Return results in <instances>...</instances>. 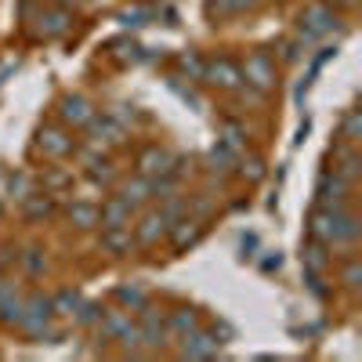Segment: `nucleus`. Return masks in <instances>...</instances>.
Instances as JSON below:
<instances>
[{
    "mask_svg": "<svg viewBox=\"0 0 362 362\" xmlns=\"http://www.w3.org/2000/svg\"><path fill=\"white\" fill-rule=\"evenodd\" d=\"M305 264H308V272H322V268L329 264V257H326V243H319V239H315V243L305 250Z\"/></svg>",
    "mask_w": 362,
    "mask_h": 362,
    "instance_id": "obj_20",
    "label": "nucleus"
},
{
    "mask_svg": "<svg viewBox=\"0 0 362 362\" xmlns=\"http://www.w3.org/2000/svg\"><path fill=\"white\" fill-rule=\"evenodd\" d=\"M102 243H105L112 254L131 250V228H102Z\"/></svg>",
    "mask_w": 362,
    "mask_h": 362,
    "instance_id": "obj_18",
    "label": "nucleus"
},
{
    "mask_svg": "<svg viewBox=\"0 0 362 362\" xmlns=\"http://www.w3.org/2000/svg\"><path fill=\"white\" fill-rule=\"evenodd\" d=\"M131 214H134V206L116 196L105 206H98V225L102 228H131Z\"/></svg>",
    "mask_w": 362,
    "mask_h": 362,
    "instance_id": "obj_10",
    "label": "nucleus"
},
{
    "mask_svg": "<svg viewBox=\"0 0 362 362\" xmlns=\"http://www.w3.org/2000/svg\"><path fill=\"white\" fill-rule=\"evenodd\" d=\"M51 319H54V308H51V297L44 293H29L22 297V315H18V329L33 337H51Z\"/></svg>",
    "mask_w": 362,
    "mask_h": 362,
    "instance_id": "obj_2",
    "label": "nucleus"
},
{
    "mask_svg": "<svg viewBox=\"0 0 362 362\" xmlns=\"http://www.w3.org/2000/svg\"><path fill=\"white\" fill-rule=\"evenodd\" d=\"M210 87L218 90H235L239 83H243V73H239V66L232 62V58H210V62H203V76Z\"/></svg>",
    "mask_w": 362,
    "mask_h": 362,
    "instance_id": "obj_5",
    "label": "nucleus"
},
{
    "mask_svg": "<svg viewBox=\"0 0 362 362\" xmlns=\"http://www.w3.org/2000/svg\"><path fill=\"white\" fill-rule=\"evenodd\" d=\"M312 235L319 239V243H355L358 235V225L351 214H344L341 206H322L319 214L312 218Z\"/></svg>",
    "mask_w": 362,
    "mask_h": 362,
    "instance_id": "obj_1",
    "label": "nucleus"
},
{
    "mask_svg": "<svg viewBox=\"0 0 362 362\" xmlns=\"http://www.w3.org/2000/svg\"><path fill=\"white\" fill-rule=\"evenodd\" d=\"M344 283H348V286L358 283V261H348V264H344Z\"/></svg>",
    "mask_w": 362,
    "mask_h": 362,
    "instance_id": "obj_27",
    "label": "nucleus"
},
{
    "mask_svg": "<svg viewBox=\"0 0 362 362\" xmlns=\"http://www.w3.org/2000/svg\"><path fill=\"white\" fill-rule=\"evenodd\" d=\"M177 66H181V69H185V73H192L196 80L203 76V62H199V58H196L192 51H189V54H181V58H177Z\"/></svg>",
    "mask_w": 362,
    "mask_h": 362,
    "instance_id": "obj_23",
    "label": "nucleus"
},
{
    "mask_svg": "<svg viewBox=\"0 0 362 362\" xmlns=\"http://www.w3.org/2000/svg\"><path fill=\"white\" fill-rule=\"evenodd\" d=\"M116 300H119V305H127V308H141L145 305V293L134 290V286H124V290H116Z\"/></svg>",
    "mask_w": 362,
    "mask_h": 362,
    "instance_id": "obj_21",
    "label": "nucleus"
},
{
    "mask_svg": "<svg viewBox=\"0 0 362 362\" xmlns=\"http://www.w3.org/2000/svg\"><path fill=\"white\" fill-rule=\"evenodd\" d=\"M148 192H153V185H148V177H134V181H127L124 185V203H131V206H141L145 199H148Z\"/></svg>",
    "mask_w": 362,
    "mask_h": 362,
    "instance_id": "obj_17",
    "label": "nucleus"
},
{
    "mask_svg": "<svg viewBox=\"0 0 362 362\" xmlns=\"http://www.w3.org/2000/svg\"><path fill=\"white\" fill-rule=\"evenodd\" d=\"M66 4H80V0H66Z\"/></svg>",
    "mask_w": 362,
    "mask_h": 362,
    "instance_id": "obj_30",
    "label": "nucleus"
},
{
    "mask_svg": "<svg viewBox=\"0 0 362 362\" xmlns=\"http://www.w3.org/2000/svg\"><path fill=\"white\" fill-rule=\"evenodd\" d=\"M69 221H73L76 228H95V225H98V206L76 199V203L69 206Z\"/></svg>",
    "mask_w": 362,
    "mask_h": 362,
    "instance_id": "obj_15",
    "label": "nucleus"
},
{
    "mask_svg": "<svg viewBox=\"0 0 362 362\" xmlns=\"http://www.w3.org/2000/svg\"><path fill=\"white\" fill-rule=\"evenodd\" d=\"M326 4H334V8H351L355 0H326Z\"/></svg>",
    "mask_w": 362,
    "mask_h": 362,
    "instance_id": "obj_29",
    "label": "nucleus"
},
{
    "mask_svg": "<svg viewBox=\"0 0 362 362\" xmlns=\"http://www.w3.org/2000/svg\"><path fill=\"white\" fill-rule=\"evenodd\" d=\"M37 148L44 156H69L73 153V138L66 134V131H58V127H40V134H37Z\"/></svg>",
    "mask_w": 362,
    "mask_h": 362,
    "instance_id": "obj_9",
    "label": "nucleus"
},
{
    "mask_svg": "<svg viewBox=\"0 0 362 362\" xmlns=\"http://www.w3.org/2000/svg\"><path fill=\"white\" fill-rule=\"evenodd\" d=\"M58 116H62V124H69V127H87V119L95 116V109H90V102L83 95H66L58 102Z\"/></svg>",
    "mask_w": 362,
    "mask_h": 362,
    "instance_id": "obj_8",
    "label": "nucleus"
},
{
    "mask_svg": "<svg viewBox=\"0 0 362 362\" xmlns=\"http://www.w3.org/2000/svg\"><path fill=\"white\" fill-rule=\"evenodd\" d=\"M87 127H90V138H95V145H119L127 138V127L119 124L116 116H90L87 119Z\"/></svg>",
    "mask_w": 362,
    "mask_h": 362,
    "instance_id": "obj_7",
    "label": "nucleus"
},
{
    "mask_svg": "<svg viewBox=\"0 0 362 362\" xmlns=\"http://www.w3.org/2000/svg\"><path fill=\"white\" fill-rule=\"evenodd\" d=\"M218 341L210 337V334H189L185 337V344H181V358H218Z\"/></svg>",
    "mask_w": 362,
    "mask_h": 362,
    "instance_id": "obj_12",
    "label": "nucleus"
},
{
    "mask_svg": "<svg viewBox=\"0 0 362 362\" xmlns=\"http://www.w3.org/2000/svg\"><path fill=\"white\" fill-rule=\"evenodd\" d=\"M22 261H25V268H29V272H33V276H37V272H44V261L37 257V250H29V254H25Z\"/></svg>",
    "mask_w": 362,
    "mask_h": 362,
    "instance_id": "obj_26",
    "label": "nucleus"
},
{
    "mask_svg": "<svg viewBox=\"0 0 362 362\" xmlns=\"http://www.w3.org/2000/svg\"><path fill=\"white\" fill-rule=\"evenodd\" d=\"M163 326H167V334H174L177 341H185L189 334H196V329H199V319H196V312H192V308H177Z\"/></svg>",
    "mask_w": 362,
    "mask_h": 362,
    "instance_id": "obj_13",
    "label": "nucleus"
},
{
    "mask_svg": "<svg viewBox=\"0 0 362 362\" xmlns=\"http://www.w3.org/2000/svg\"><path fill=\"white\" fill-rule=\"evenodd\" d=\"M174 228V239H170V243H174V250H185V247H192L196 243V239H199V225L196 221H177V225H170Z\"/></svg>",
    "mask_w": 362,
    "mask_h": 362,
    "instance_id": "obj_16",
    "label": "nucleus"
},
{
    "mask_svg": "<svg viewBox=\"0 0 362 362\" xmlns=\"http://www.w3.org/2000/svg\"><path fill=\"white\" fill-rule=\"evenodd\" d=\"M167 228H170V225H167V218L160 214V210H148V214H141V221L134 225V235H138L141 247H153Z\"/></svg>",
    "mask_w": 362,
    "mask_h": 362,
    "instance_id": "obj_11",
    "label": "nucleus"
},
{
    "mask_svg": "<svg viewBox=\"0 0 362 362\" xmlns=\"http://www.w3.org/2000/svg\"><path fill=\"white\" fill-rule=\"evenodd\" d=\"M170 167H174V156L167 153V148H160V145L141 148V156H138L141 177H170Z\"/></svg>",
    "mask_w": 362,
    "mask_h": 362,
    "instance_id": "obj_6",
    "label": "nucleus"
},
{
    "mask_svg": "<svg viewBox=\"0 0 362 362\" xmlns=\"http://www.w3.org/2000/svg\"><path fill=\"white\" fill-rule=\"evenodd\" d=\"M341 131H344V138H348V141H355V134H358V112H355V109L344 116V127H341Z\"/></svg>",
    "mask_w": 362,
    "mask_h": 362,
    "instance_id": "obj_24",
    "label": "nucleus"
},
{
    "mask_svg": "<svg viewBox=\"0 0 362 362\" xmlns=\"http://www.w3.org/2000/svg\"><path fill=\"white\" fill-rule=\"evenodd\" d=\"M69 29V15L66 11H47L40 15V33L44 37H58V33H66Z\"/></svg>",
    "mask_w": 362,
    "mask_h": 362,
    "instance_id": "obj_19",
    "label": "nucleus"
},
{
    "mask_svg": "<svg viewBox=\"0 0 362 362\" xmlns=\"http://www.w3.org/2000/svg\"><path fill=\"white\" fill-rule=\"evenodd\" d=\"M254 4V0H210V11H218V15H225V11H247Z\"/></svg>",
    "mask_w": 362,
    "mask_h": 362,
    "instance_id": "obj_22",
    "label": "nucleus"
},
{
    "mask_svg": "<svg viewBox=\"0 0 362 362\" xmlns=\"http://www.w3.org/2000/svg\"><path fill=\"white\" fill-rule=\"evenodd\" d=\"M279 264H283V257L276 254V257H268V261H264L261 268H264V272H279Z\"/></svg>",
    "mask_w": 362,
    "mask_h": 362,
    "instance_id": "obj_28",
    "label": "nucleus"
},
{
    "mask_svg": "<svg viewBox=\"0 0 362 362\" xmlns=\"http://www.w3.org/2000/svg\"><path fill=\"white\" fill-rule=\"evenodd\" d=\"M341 199H344V181H341L337 174H334V177L326 174V177L319 181V203H322V206H341Z\"/></svg>",
    "mask_w": 362,
    "mask_h": 362,
    "instance_id": "obj_14",
    "label": "nucleus"
},
{
    "mask_svg": "<svg viewBox=\"0 0 362 362\" xmlns=\"http://www.w3.org/2000/svg\"><path fill=\"white\" fill-rule=\"evenodd\" d=\"M337 25V11H329V4H308L305 11H300V37L305 40H315V37H326L334 33Z\"/></svg>",
    "mask_w": 362,
    "mask_h": 362,
    "instance_id": "obj_4",
    "label": "nucleus"
},
{
    "mask_svg": "<svg viewBox=\"0 0 362 362\" xmlns=\"http://www.w3.org/2000/svg\"><path fill=\"white\" fill-rule=\"evenodd\" d=\"M239 73H243V80L257 90H272L276 87V58H272L268 51H250L247 62L239 66Z\"/></svg>",
    "mask_w": 362,
    "mask_h": 362,
    "instance_id": "obj_3",
    "label": "nucleus"
},
{
    "mask_svg": "<svg viewBox=\"0 0 362 362\" xmlns=\"http://www.w3.org/2000/svg\"><path fill=\"white\" fill-rule=\"evenodd\" d=\"M25 214H29V218H40V214L47 218V214H51V203H47V199H37L33 206H29V210H25Z\"/></svg>",
    "mask_w": 362,
    "mask_h": 362,
    "instance_id": "obj_25",
    "label": "nucleus"
}]
</instances>
